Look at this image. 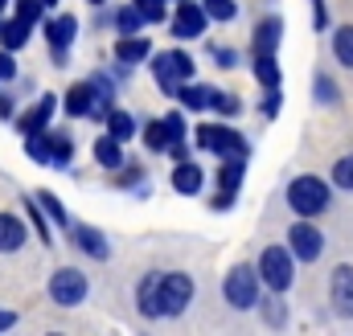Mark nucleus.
Instances as JSON below:
<instances>
[{
  "label": "nucleus",
  "instance_id": "obj_1",
  "mask_svg": "<svg viewBox=\"0 0 353 336\" xmlns=\"http://www.w3.org/2000/svg\"><path fill=\"white\" fill-rule=\"evenodd\" d=\"M329 205H333V189H329L321 176L304 172V176H296V180L288 185V209H292L296 218H321Z\"/></svg>",
  "mask_w": 353,
  "mask_h": 336
},
{
  "label": "nucleus",
  "instance_id": "obj_2",
  "mask_svg": "<svg viewBox=\"0 0 353 336\" xmlns=\"http://www.w3.org/2000/svg\"><path fill=\"white\" fill-rule=\"evenodd\" d=\"M259 287H263L259 262H255V266H251V262H239V266H230L226 279H222V300H226L230 308H239V312H251V308H259Z\"/></svg>",
  "mask_w": 353,
  "mask_h": 336
},
{
  "label": "nucleus",
  "instance_id": "obj_3",
  "mask_svg": "<svg viewBox=\"0 0 353 336\" xmlns=\"http://www.w3.org/2000/svg\"><path fill=\"white\" fill-rule=\"evenodd\" d=\"M259 275H263V287L283 295L292 287V279H296V254H292V246H263Z\"/></svg>",
  "mask_w": 353,
  "mask_h": 336
},
{
  "label": "nucleus",
  "instance_id": "obj_4",
  "mask_svg": "<svg viewBox=\"0 0 353 336\" xmlns=\"http://www.w3.org/2000/svg\"><path fill=\"white\" fill-rule=\"evenodd\" d=\"M193 144L201 148V152H214V156H247V140L234 132V127H226V123H201L197 132H193Z\"/></svg>",
  "mask_w": 353,
  "mask_h": 336
},
{
  "label": "nucleus",
  "instance_id": "obj_5",
  "mask_svg": "<svg viewBox=\"0 0 353 336\" xmlns=\"http://www.w3.org/2000/svg\"><path fill=\"white\" fill-rule=\"evenodd\" d=\"M62 103H66L62 111H66L70 119H99V123H103V119L111 115V107H115V103H107V98L94 90V83H90V78H87V83H74V86H70Z\"/></svg>",
  "mask_w": 353,
  "mask_h": 336
},
{
  "label": "nucleus",
  "instance_id": "obj_6",
  "mask_svg": "<svg viewBox=\"0 0 353 336\" xmlns=\"http://www.w3.org/2000/svg\"><path fill=\"white\" fill-rule=\"evenodd\" d=\"M152 74H157L161 90L176 98L181 83H193V58H189L185 50H169V54H157V58H152Z\"/></svg>",
  "mask_w": 353,
  "mask_h": 336
},
{
  "label": "nucleus",
  "instance_id": "obj_7",
  "mask_svg": "<svg viewBox=\"0 0 353 336\" xmlns=\"http://www.w3.org/2000/svg\"><path fill=\"white\" fill-rule=\"evenodd\" d=\"M87 291H90V283L79 266H58L54 279H50V300L58 308H79L87 300Z\"/></svg>",
  "mask_w": 353,
  "mask_h": 336
},
{
  "label": "nucleus",
  "instance_id": "obj_8",
  "mask_svg": "<svg viewBox=\"0 0 353 336\" xmlns=\"http://www.w3.org/2000/svg\"><path fill=\"white\" fill-rule=\"evenodd\" d=\"M210 25V12H205V0H176V12L169 17V29H173L176 41H197Z\"/></svg>",
  "mask_w": 353,
  "mask_h": 336
},
{
  "label": "nucleus",
  "instance_id": "obj_9",
  "mask_svg": "<svg viewBox=\"0 0 353 336\" xmlns=\"http://www.w3.org/2000/svg\"><path fill=\"white\" fill-rule=\"evenodd\" d=\"M243 172H247V156H226L222 168H218V193L210 197V205L218 209V213H226L230 205H234V197H239V189H243Z\"/></svg>",
  "mask_w": 353,
  "mask_h": 336
},
{
  "label": "nucleus",
  "instance_id": "obj_10",
  "mask_svg": "<svg viewBox=\"0 0 353 336\" xmlns=\"http://www.w3.org/2000/svg\"><path fill=\"white\" fill-rule=\"evenodd\" d=\"M193 304V279L185 271H169L161 275V312L165 316H181Z\"/></svg>",
  "mask_w": 353,
  "mask_h": 336
},
{
  "label": "nucleus",
  "instance_id": "obj_11",
  "mask_svg": "<svg viewBox=\"0 0 353 336\" xmlns=\"http://www.w3.org/2000/svg\"><path fill=\"white\" fill-rule=\"evenodd\" d=\"M288 246L296 254V262H316L325 254V234L312 226V218H300L292 230H288Z\"/></svg>",
  "mask_w": 353,
  "mask_h": 336
},
{
  "label": "nucleus",
  "instance_id": "obj_12",
  "mask_svg": "<svg viewBox=\"0 0 353 336\" xmlns=\"http://www.w3.org/2000/svg\"><path fill=\"white\" fill-rule=\"evenodd\" d=\"M41 29H46V41L54 45V62L58 66H66V50H70V41L79 37V17H54V21H41Z\"/></svg>",
  "mask_w": 353,
  "mask_h": 336
},
{
  "label": "nucleus",
  "instance_id": "obj_13",
  "mask_svg": "<svg viewBox=\"0 0 353 336\" xmlns=\"http://www.w3.org/2000/svg\"><path fill=\"white\" fill-rule=\"evenodd\" d=\"M329 304L341 320H353V262H341L329 279Z\"/></svg>",
  "mask_w": 353,
  "mask_h": 336
},
{
  "label": "nucleus",
  "instance_id": "obj_14",
  "mask_svg": "<svg viewBox=\"0 0 353 336\" xmlns=\"http://www.w3.org/2000/svg\"><path fill=\"white\" fill-rule=\"evenodd\" d=\"M54 111H58V98L54 94H41L29 111H21L17 115V132L21 136H37V132H50V119H54Z\"/></svg>",
  "mask_w": 353,
  "mask_h": 336
},
{
  "label": "nucleus",
  "instance_id": "obj_15",
  "mask_svg": "<svg viewBox=\"0 0 353 336\" xmlns=\"http://www.w3.org/2000/svg\"><path fill=\"white\" fill-rule=\"evenodd\" d=\"M70 242H74L83 254H90L94 262H107V258H111V242H107V234L94 230V226H87V222H70Z\"/></svg>",
  "mask_w": 353,
  "mask_h": 336
},
{
  "label": "nucleus",
  "instance_id": "obj_16",
  "mask_svg": "<svg viewBox=\"0 0 353 336\" xmlns=\"http://www.w3.org/2000/svg\"><path fill=\"white\" fill-rule=\"evenodd\" d=\"M115 62H123V66H144V62H152V41H148L144 33H119V41H115Z\"/></svg>",
  "mask_w": 353,
  "mask_h": 336
},
{
  "label": "nucleus",
  "instance_id": "obj_17",
  "mask_svg": "<svg viewBox=\"0 0 353 336\" xmlns=\"http://www.w3.org/2000/svg\"><path fill=\"white\" fill-rule=\"evenodd\" d=\"M136 308H140L148 320L165 316V312H161V271H148V275L140 279V287H136Z\"/></svg>",
  "mask_w": 353,
  "mask_h": 336
},
{
  "label": "nucleus",
  "instance_id": "obj_18",
  "mask_svg": "<svg viewBox=\"0 0 353 336\" xmlns=\"http://www.w3.org/2000/svg\"><path fill=\"white\" fill-rule=\"evenodd\" d=\"M279 37H283V21L279 17H263L255 25V33H251V54H275Z\"/></svg>",
  "mask_w": 353,
  "mask_h": 336
},
{
  "label": "nucleus",
  "instance_id": "obj_19",
  "mask_svg": "<svg viewBox=\"0 0 353 336\" xmlns=\"http://www.w3.org/2000/svg\"><path fill=\"white\" fill-rule=\"evenodd\" d=\"M173 189L181 197H197L201 189H205V172L193 165V160H176L173 168Z\"/></svg>",
  "mask_w": 353,
  "mask_h": 336
},
{
  "label": "nucleus",
  "instance_id": "obj_20",
  "mask_svg": "<svg viewBox=\"0 0 353 336\" xmlns=\"http://www.w3.org/2000/svg\"><path fill=\"white\" fill-rule=\"evenodd\" d=\"M214 94H218V86L181 83V90H176V103H181L185 111H214Z\"/></svg>",
  "mask_w": 353,
  "mask_h": 336
},
{
  "label": "nucleus",
  "instance_id": "obj_21",
  "mask_svg": "<svg viewBox=\"0 0 353 336\" xmlns=\"http://www.w3.org/2000/svg\"><path fill=\"white\" fill-rule=\"evenodd\" d=\"M94 165L103 168V172H119V168L128 165L123 160V144L115 136H99L94 140Z\"/></svg>",
  "mask_w": 353,
  "mask_h": 336
},
{
  "label": "nucleus",
  "instance_id": "obj_22",
  "mask_svg": "<svg viewBox=\"0 0 353 336\" xmlns=\"http://www.w3.org/2000/svg\"><path fill=\"white\" fill-rule=\"evenodd\" d=\"M25 222L17 213H0V254H17L25 246Z\"/></svg>",
  "mask_w": 353,
  "mask_h": 336
},
{
  "label": "nucleus",
  "instance_id": "obj_23",
  "mask_svg": "<svg viewBox=\"0 0 353 336\" xmlns=\"http://www.w3.org/2000/svg\"><path fill=\"white\" fill-rule=\"evenodd\" d=\"M29 33H33V25H29V21H21V17H12V21H4V25H0V45L17 54V50H25Z\"/></svg>",
  "mask_w": 353,
  "mask_h": 336
},
{
  "label": "nucleus",
  "instance_id": "obj_24",
  "mask_svg": "<svg viewBox=\"0 0 353 336\" xmlns=\"http://www.w3.org/2000/svg\"><path fill=\"white\" fill-rule=\"evenodd\" d=\"M251 70H255V83L263 86V90H275L279 86V62H275V54H255V62H251Z\"/></svg>",
  "mask_w": 353,
  "mask_h": 336
},
{
  "label": "nucleus",
  "instance_id": "obj_25",
  "mask_svg": "<svg viewBox=\"0 0 353 336\" xmlns=\"http://www.w3.org/2000/svg\"><path fill=\"white\" fill-rule=\"evenodd\" d=\"M144 21H148V17H144V12H140V4H136V0H132V4H123V8H115V12H111V25H115V29H119V33H140V29H144Z\"/></svg>",
  "mask_w": 353,
  "mask_h": 336
},
{
  "label": "nucleus",
  "instance_id": "obj_26",
  "mask_svg": "<svg viewBox=\"0 0 353 336\" xmlns=\"http://www.w3.org/2000/svg\"><path fill=\"white\" fill-rule=\"evenodd\" d=\"M103 127H107V136H115L119 144H128V140L136 136V119H132L128 111H119V107H111V115L103 119Z\"/></svg>",
  "mask_w": 353,
  "mask_h": 336
},
{
  "label": "nucleus",
  "instance_id": "obj_27",
  "mask_svg": "<svg viewBox=\"0 0 353 336\" xmlns=\"http://www.w3.org/2000/svg\"><path fill=\"white\" fill-rule=\"evenodd\" d=\"M144 144H148V152H169V148H173L169 123H165V119H148V123H144Z\"/></svg>",
  "mask_w": 353,
  "mask_h": 336
},
{
  "label": "nucleus",
  "instance_id": "obj_28",
  "mask_svg": "<svg viewBox=\"0 0 353 336\" xmlns=\"http://www.w3.org/2000/svg\"><path fill=\"white\" fill-rule=\"evenodd\" d=\"M25 156H29L33 165H54V144H50V132L25 136Z\"/></svg>",
  "mask_w": 353,
  "mask_h": 336
},
{
  "label": "nucleus",
  "instance_id": "obj_29",
  "mask_svg": "<svg viewBox=\"0 0 353 336\" xmlns=\"http://www.w3.org/2000/svg\"><path fill=\"white\" fill-rule=\"evenodd\" d=\"M115 185L132 189L136 197H148V193H152V185H148V176H144V168L140 165H123L119 168V176H115Z\"/></svg>",
  "mask_w": 353,
  "mask_h": 336
},
{
  "label": "nucleus",
  "instance_id": "obj_30",
  "mask_svg": "<svg viewBox=\"0 0 353 336\" xmlns=\"http://www.w3.org/2000/svg\"><path fill=\"white\" fill-rule=\"evenodd\" d=\"M333 58L353 70V25H337L333 29Z\"/></svg>",
  "mask_w": 353,
  "mask_h": 336
},
{
  "label": "nucleus",
  "instance_id": "obj_31",
  "mask_svg": "<svg viewBox=\"0 0 353 336\" xmlns=\"http://www.w3.org/2000/svg\"><path fill=\"white\" fill-rule=\"evenodd\" d=\"M25 213H29V226L37 230V238H41V242L50 246V242H54V234H50V222H46L50 213L41 209V201H37V197H25Z\"/></svg>",
  "mask_w": 353,
  "mask_h": 336
},
{
  "label": "nucleus",
  "instance_id": "obj_32",
  "mask_svg": "<svg viewBox=\"0 0 353 336\" xmlns=\"http://www.w3.org/2000/svg\"><path fill=\"white\" fill-rule=\"evenodd\" d=\"M33 197L41 201V209L50 213V222H58V226H66V230H70V213H66V205H62V201H58V197H54L50 189H37Z\"/></svg>",
  "mask_w": 353,
  "mask_h": 336
},
{
  "label": "nucleus",
  "instance_id": "obj_33",
  "mask_svg": "<svg viewBox=\"0 0 353 336\" xmlns=\"http://www.w3.org/2000/svg\"><path fill=\"white\" fill-rule=\"evenodd\" d=\"M50 144H54V168H70V160H74V140L66 132H50Z\"/></svg>",
  "mask_w": 353,
  "mask_h": 336
},
{
  "label": "nucleus",
  "instance_id": "obj_34",
  "mask_svg": "<svg viewBox=\"0 0 353 336\" xmlns=\"http://www.w3.org/2000/svg\"><path fill=\"white\" fill-rule=\"evenodd\" d=\"M312 94H316V103H321V107H337V103H341V86L333 83L329 74H316Z\"/></svg>",
  "mask_w": 353,
  "mask_h": 336
},
{
  "label": "nucleus",
  "instance_id": "obj_35",
  "mask_svg": "<svg viewBox=\"0 0 353 336\" xmlns=\"http://www.w3.org/2000/svg\"><path fill=\"white\" fill-rule=\"evenodd\" d=\"M333 185H337V189H345V193H353V152L333 160Z\"/></svg>",
  "mask_w": 353,
  "mask_h": 336
},
{
  "label": "nucleus",
  "instance_id": "obj_36",
  "mask_svg": "<svg viewBox=\"0 0 353 336\" xmlns=\"http://www.w3.org/2000/svg\"><path fill=\"white\" fill-rule=\"evenodd\" d=\"M214 111H218V115H226V119H234V115L243 111V98H239V94L218 90V94H214Z\"/></svg>",
  "mask_w": 353,
  "mask_h": 336
},
{
  "label": "nucleus",
  "instance_id": "obj_37",
  "mask_svg": "<svg viewBox=\"0 0 353 336\" xmlns=\"http://www.w3.org/2000/svg\"><path fill=\"white\" fill-rule=\"evenodd\" d=\"M205 12H210V21H234L239 4L234 0H205Z\"/></svg>",
  "mask_w": 353,
  "mask_h": 336
},
{
  "label": "nucleus",
  "instance_id": "obj_38",
  "mask_svg": "<svg viewBox=\"0 0 353 336\" xmlns=\"http://www.w3.org/2000/svg\"><path fill=\"white\" fill-rule=\"evenodd\" d=\"M41 8H46L41 0H17V4H12V17H21V21L37 25V21H41Z\"/></svg>",
  "mask_w": 353,
  "mask_h": 336
},
{
  "label": "nucleus",
  "instance_id": "obj_39",
  "mask_svg": "<svg viewBox=\"0 0 353 336\" xmlns=\"http://www.w3.org/2000/svg\"><path fill=\"white\" fill-rule=\"evenodd\" d=\"M140 4V12L152 21V25H161V21H169V0H136Z\"/></svg>",
  "mask_w": 353,
  "mask_h": 336
},
{
  "label": "nucleus",
  "instance_id": "obj_40",
  "mask_svg": "<svg viewBox=\"0 0 353 336\" xmlns=\"http://www.w3.org/2000/svg\"><path fill=\"white\" fill-rule=\"evenodd\" d=\"M263 320L267 324H283V320H288V308H283L279 291H271V300H267V308H263Z\"/></svg>",
  "mask_w": 353,
  "mask_h": 336
},
{
  "label": "nucleus",
  "instance_id": "obj_41",
  "mask_svg": "<svg viewBox=\"0 0 353 336\" xmlns=\"http://www.w3.org/2000/svg\"><path fill=\"white\" fill-rule=\"evenodd\" d=\"M21 70H17V58H12V50H4L0 45V83H12Z\"/></svg>",
  "mask_w": 353,
  "mask_h": 336
},
{
  "label": "nucleus",
  "instance_id": "obj_42",
  "mask_svg": "<svg viewBox=\"0 0 353 336\" xmlns=\"http://www.w3.org/2000/svg\"><path fill=\"white\" fill-rule=\"evenodd\" d=\"M259 107H263V119H275V115H279V107H283V94H279V86H275V90H267Z\"/></svg>",
  "mask_w": 353,
  "mask_h": 336
},
{
  "label": "nucleus",
  "instance_id": "obj_43",
  "mask_svg": "<svg viewBox=\"0 0 353 336\" xmlns=\"http://www.w3.org/2000/svg\"><path fill=\"white\" fill-rule=\"evenodd\" d=\"M165 123H169V136H173V144H185V132H189V127H185V119H181L176 111H169V115H165Z\"/></svg>",
  "mask_w": 353,
  "mask_h": 336
},
{
  "label": "nucleus",
  "instance_id": "obj_44",
  "mask_svg": "<svg viewBox=\"0 0 353 336\" xmlns=\"http://www.w3.org/2000/svg\"><path fill=\"white\" fill-rule=\"evenodd\" d=\"M90 83H94V90H99L107 103H115V86H111V78H107V74H90Z\"/></svg>",
  "mask_w": 353,
  "mask_h": 336
},
{
  "label": "nucleus",
  "instance_id": "obj_45",
  "mask_svg": "<svg viewBox=\"0 0 353 336\" xmlns=\"http://www.w3.org/2000/svg\"><path fill=\"white\" fill-rule=\"evenodd\" d=\"M210 54H214V62H218V66H239V54H234V50H218V45H214Z\"/></svg>",
  "mask_w": 353,
  "mask_h": 336
},
{
  "label": "nucleus",
  "instance_id": "obj_46",
  "mask_svg": "<svg viewBox=\"0 0 353 336\" xmlns=\"http://www.w3.org/2000/svg\"><path fill=\"white\" fill-rule=\"evenodd\" d=\"M0 119L8 123V119H17V103L8 98V94H0Z\"/></svg>",
  "mask_w": 353,
  "mask_h": 336
},
{
  "label": "nucleus",
  "instance_id": "obj_47",
  "mask_svg": "<svg viewBox=\"0 0 353 336\" xmlns=\"http://www.w3.org/2000/svg\"><path fill=\"white\" fill-rule=\"evenodd\" d=\"M12 324H17V312H8V308H0V333H4V328H12Z\"/></svg>",
  "mask_w": 353,
  "mask_h": 336
},
{
  "label": "nucleus",
  "instance_id": "obj_48",
  "mask_svg": "<svg viewBox=\"0 0 353 336\" xmlns=\"http://www.w3.org/2000/svg\"><path fill=\"white\" fill-rule=\"evenodd\" d=\"M41 4H46V8H54V4H58V0H41Z\"/></svg>",
  "mask_w": 353,
  "mask_h": 336
},
{
  "label": "nucleus",
  "instance_id": "obj_49",
  "mask_svg": "<svg viewBox=\"0 0 353 336\" xmlns=\"http://www.w3.org/2000/svg\"><path fill=\"white\" fill-rule=\"evenodd\" d=\"M4 8H8V0H0V12H4Z\"/></svg>",
  "mask_w": 353,
  "mask_h": 336
},
{
  "label": "nucleus",
  "instance_id": "obj_50",
  "mask_svg": "<svg viewBox=\"0 0 353 336\" xmlns=\"http://www.w3.org/2000/svg\"><path fill=\"white\" fill-rule=\"evenodd\" d=\"M90 4H107V0H90Z\"/></svg>",
  "mask_w": 353,
  "mask_h": 336
}]
</instances>
